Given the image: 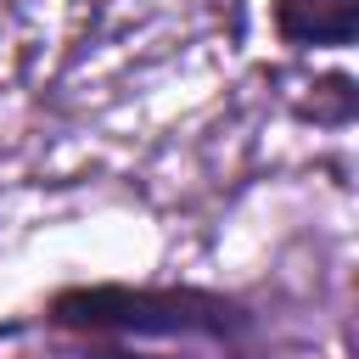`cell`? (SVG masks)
<instances>
[{"instance_id": "cell-1", "label": "cell", "mask_w": 359, "mask_h": 359, "mask_svg": "<svg viewBox=\"0 0 359 359\" xmlns=\"http://www.w3.org/2000/svg\"><path fill=\"white\" fill-rule=\"evenodd\" d=\"M269 17L286 45H348L353 39V0H275Z\"/></svg>"}]
</instances>
